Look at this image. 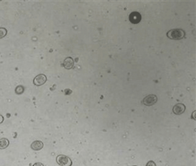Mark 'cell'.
<instances>
[{
	"label": "cell",
	"mask_w": 196,
	"mask_h": 166,
	"mask_svg": "<svg viewBox=\"0 0 196 166\" xmlns=\"http://www.w3.org/2000/svg\"><path fill=\"white\" fill-rule=\"evenodd\" d=\"M167 37L171 40H182L185 37V32L183 29H171L167 33Z\"/></svg>",
	"instance_id": "6da1fadb"
},
{
	"label": "cell",
	"mask_w": 196,
	"mask_h": 166,
	"mask_svg": "<svg viewBox=\"0 0 196 166\" xmlns=\"http://www.w3.org/2000/svg\"><path fill=\"white\" fill-rule=\"evenodd\" d=\"M57 163L60 166H71L72 165V161L71 159L66 155H58L57 158Z\"/></svg>",
	"instance_id": "7a4b0ae2"
},
{
	"label": "cell",
	"mask_w": 196,
	"mask_h": 166,
	"mask_svg": "<svg viewBox=\"0 0 196 166\" xmlns=\"http://www.w3.org/2000/svg\"><path fill=\"white\" fill-rule=\"evenodd\" d=\"M158 101V97L154 94H150V95L146 96L144 98V100L142 101V103L146 105V106H152L154 104H156V102Z\"/></svg>",
	"instance_id": "3957f363"
},
{
	"label": "cell",
	"mask_w": 196,
	"mask_h": 166,
	"mask_svg": "<svg viewBox=\"0 0 196 166\" xmlns=\"http://www.w3.org/2000/svg\"><path fill=\"white\" fill-rule=\"evenodd\" d=\"M130 21L133 24H137L141 21V16L139 12H132L130 15Z\"/></svg>",
	"instance_id": "277c9868"
},
{
	"label": "cell",
	"mask_w": 196,
	"mask_h": 166,
	"mask_svg": "<svg viewBox=\"0 0 196 166\" xmlns=\"http://www.w3.org/2000/svg\"><path fill=\"white\" fill-rule=\"evenodd\" d=\"M46 81H47V78H46V75H39L33 80V84L36 85V86H41V85H44L46 82Z\"/></svg>",
	"instance_id": "5b68a950"
},
{
	"label": "cell",
	"mask_w": 196,
	"mask_h": 166,
	"mask_svg": "<svg viewBox=\"0 0 196 166\" xmlns=\"http://www.w3.org/2000/svg\"><path fill=\"white\" fill-rule=\"evenodd\" d=\"M185 109H186V107H185L184 104H177L173 107L172 111L174 112V114H175V115H181V114H183L185 111Z\"/></svg>",
	"instance_id": "8992f818"
},
{
	"label": "cell",
	"mask_w": 196,
	"mask_h": 166,
	"mask_svg": "<svg viewBox=\"0 0 196 166\" xmlns=\"http://www.w3.org/2000/svg\"><path fill=\"white\" fill-rule=\"evenodd\" d=\"M63 67L67 70H70L74 67V59L70 57L65 58V60L63 61Z\"/></svg>",
	"instance_id": "52a82bcc"
},
{
	"label": "cell",
	"mask_w": 196,
	"mask_h": 166,
	"mask_svg": "<svg viewBox=\"0 0 196 166\" xmlns=\"http://www.w3.org/2000/svg\"><path fill=\"white\" fill-rule=\"evenodd\" d=\"M43 146H44V144H43L42 141H35L32 143L31 148L33 150H34V151H40V150H41L42 148H43Z\"/></svg>",
	"instance_id": "ba28073f"
},
{
	"label": "cell",
	"mask_w": 196,
	"mask_h": 166,
	"mask_svg": "<svg viewBox=\"0 0 196 166\" xmlns=\"http://www.w3.org/2000/svg\"><path fill=\"white\" fill-rule=\"evenodd\" d=\"M9 144V140L5 139V138L0 139V149H5V148H7Z\"/></svg>",
	"instance_id": "9c48e42d"
},
{
	"label": "cell",
	"mask_w": 196,
	"mask_h": 166,
	"mask_svg": "<svg viewBox=\"0 0 196 166\" xmlns=\"http://www.w3.org/2000/svg\"><path fill=\"white\" fill-rule=\"evenodd\" d=\"M15 92H16L17 94H21L24 92V87L22 86H17L16 87V89H15Z\"/></svg>",
	"instance_id": "30bf717a"
},
{
	"label": "cell",
	"mask_w": 196,
	"mask_h": 166,
	"mask_svg": "<svg viewBox=\"0 0 196 166\" xmlns=\"http://www.w3.org/2000/svg\"><path fill=\"white\" fill-rule=\"evenodd\" d=\"M7 34V29L4 28H0V39L4 38Z\"/></svg>",
	"instance_id": "8fae6325"
},
{
	"label": "cell",
	"mask_w": 196,
	"mask_h": 166,
	"mask_svg": "<svg viewBox=\"0 0 196 166\" xmlns=\"http://www.w3.org/2000/svg\"><path fill=\"white\" fill-rule=\"evenodd\" d=\"M146 166H157V165H156V164H155L153 161H149V162H147Z\"/></svg>",
	"instance_id": "7c38bea8"
},
{
	"label": "cell",
	"mask_w": 196,
	"mask_h": 166,
	"mask_svg": "<svg viewBox=\"0 0 196 166\" xmlns=\"http://www.w3.org/2000/svg\"><path fill=\"white\" fill-rule=\"evenodd\" d=\"M33 166H44V164H41V163H36V164H34Z\"/></svg>",
	"instance_id": "4fadbf2b"
},
{
	"label": "cell",
	"mask_w": 196,
	"mask_h": 166,
	"mask_svg": "<svg viewBox=\"0 0 196 166\" xmlns=\"http://www.w3.org/2000/svg\"><path fill=\"white\" fill-rule=\"evenodd\" d=\"M3 122H4V116L0 115V123H2Z\"/></svg>",
	"instance_id": "5bb4252c"
},
{
	"label": "cell",
	"mask_w": 196,
	"mask_h": 166,
	"mask_svg": "<svg viewBox=\"0 0 196 166\" xmlns=\"http://www.w3.org/2000/svg\"><path fill=\"white\" fill-rule=\"evenodd\" d=\"M195 112L196 111H194V113H193V118L194 119H195Z\"/></svg>",
	"instance_id": "9a60e30c"
},
{
	"label": "cell",
	"mask_w": 196,
	"mask_h": 166,
	"mask_svg": "<svg viewBox=\"0 0 196 166\" xmlns=\"http://www.w3.org/2000/svg\"><path fill=\"white\" fill-rule=\"evenodd\" d=\"M133 166H136V165H133Z\"/></svg>",
	"instance_id": "2e32d148"
}]
</instances>
